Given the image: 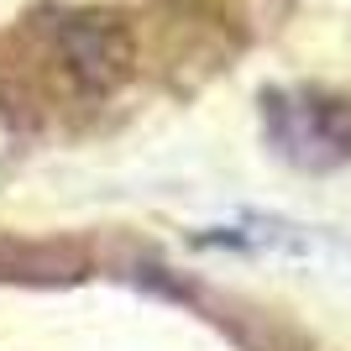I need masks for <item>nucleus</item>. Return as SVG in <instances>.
Segmentation results:
<instances>
[{"instance_id":"nucleus-1","label":"nucleus","mask_w":351,"mask_h":351,"mask_svg":"<svg viewBox=\"0 0 351 351\" xmlns=\"http://www.w3.org/2000/svg\"><path fill=\"white\" fill-rule=\"evenodd\" d=\"M278 142L304 168H330L351 158V110L341 100H283Z\"/></svg>"}]
</instances>
